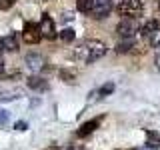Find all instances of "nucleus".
<instances>
[{
	"instance_id": "obj_1",
	"label": "nucleus",
	"mask_w": 160,
	"mask_h": 150,
	"mask_svg": "<svg viewBox=\"0 0 160 150\" xmlns=\"http://www.w3.org/2000/svg\"><path fill=\"white\" fill-rule=\"evenodd\" d=\"M106 54V44L100 42V40H84L82 44H78L72 52V58L74 60H80L84 64H90V62H96Z\"/></svg>"
},
{
	"instance_id": "obj_2",
	"label": "nucleus",
	"mask_w": 160,
	"mask_h": 150,
	"mask_svg": "<svg viewBox=\"0 0 160 150\" xmlns=\"http://www.w3.org/2000/svg\"><path fill=\"white\" fill-rule=\"evenodd\" d=\"M140 34L152 48H160V26L156 20H148L140 26Z\"/></svg>"
},
{
	"instance_id": "obj_3",
	"label": "nucleus",
	"mask_w": 160,
	"mask_h": 150,
	"mask_svg": "<svg viewBox=\"0 0 160 150\" xmlns=\"http://www.w3.org/2000/svg\"><path fill=\"white\" fill-rule=\"evenodd\" d=\"M116 8H118L120 16H126V18H138L144 12L142 0H120Z\"/></svg>"
},
{
	"instance_id": "obj_4",
	"label": "nucleus",
	"mask_w": 160,
	"mask_h": 150,
	"mask_svg": "<svg viewBox=\"0 0 160 150\" xmlns=\"http://www.w3.org/2000/svg\"><path fill=\"white\" fill-rule=\"evenodd\" d=\"M116 32L122 38H136V34L140 32V24L136 22V18H124L118 22Z\"/></svg>"
},
{
	"instance_id": "obj_5",
	"label": "nucleus",
	"mask_w": 160,
	"mask_h": 150,
	"mask_svg": "<svg viewBox=\"0 0 160 150\" xmlns=\"http://www.w3.org/2000/svg\"><path fill=\"white\" fill-rule=\"evenodd\" d=\"M112 8H114V0H92V10H90V14H92V18L102 20L112 12Z\"/></svg>"
},
{
	"instance_id": "obj_6",
	"label": "nucleus",
	"mask_w": 160,
	"mask_h": 150,
	"mask_svg": "<svg viewBox=\"0 0 160 150\" xmlns=\"http://www.w3.org/2000/svg\"><path fill=\"white\" fill-rule=\"evenodd\" d=\"M38 30H40V36L42 38H48V40H54L56 38V26H54V20L48 16V14H42V20L38 24Z\"/></svg>"
},
{
	"instance_id": "obj_7",
	"label": "nucleus",
	"mask_w": 160,
	"mask_h": 150,
	"mask_svg": "<svg viewBox=\"0 0 160 150\" xmlns=\"http://www.w3.org/2000/svg\"><path fill=\"white\" fill-rule=\"evenodd\" d=\"M22 38H24V42L26 44H36V42H40V30H38V26L34 22H26L24 24V28H22Z\"/></svg>"
},
{
	"instance_id": "obj_8",
	"label": "nucleus",
	"mask_w": 160,
	"mask_h": 150,
	"mask_svg": "<svg viewBox=\"0 0 160 150\" xmlns=\"http://www.w3.org/2000/svg\"><path fill=\"white\" fill-rule=\"evenodd\" d=\"M24 62H26V66L32 70V72H40V70L44 68V58L40 56V54H28V56L24 58Z\"/></svg>"
},
{
	"instance_id": "obj_9",
	"label": "nucleus",
	"mask_w": 160,
	"mask_h": 150,
	"mask_svg": "<svg viewBox=\"0 0 160 150\" xmlns=\"http://www.w3.org/2000/svg\"><path fill=\"white\" fill-rule=\"evenodd\" d=\"M98 124H100V118H94V120H90V122H84L82 126H80V130L76 132L78 138H84V136H88V134H92Z\"/></svg>"
},
{
	"instance_id": "obj_10",
	"label": "nucleus",
	"mask_w": 160,
	"mask_h": 150,
	"mask_svg": "<svg viewBox=\"0 0 160 150\" xmlns=\"http://www.w3.org/2000/svg\"><path fill=\"white\" fill-rule=\"evenodd\" d=\"M0 46H2V50H10V52H14V50H18V40H16L14 34H10V36L0 38Z\"/></svg>"
},
{
	"instance_id": "obj_11",
	"label": "nucleus",
	"mask_w": 160,
	"mask_h": 150,
	"mask_svg": "<svg viewBox=\"0 0 160 150\" xmlns=\"http://www.w3.org/2000/svg\"><path fill=\"white\" fill-rule=\"evenodd\" d=\"M26 84L32 90H46L48 88V82L44 78H40V76H30L28 80H26Z\"/></svg>"
},
{
	"instance_id": "obj_12",
	"label": "nucleus",
	"mask_w": 160,
	"mask_h": 150,
	"mask_svg": "<svg viewBox=\"0 0 160 150\" xmlns=\"http://www.w3.org/2000/svg\"><path fill=\"white\" fill-rule=\"evenodd\" d=\"M134 42H136L134 38H122V40H120V42L116 44V52H118V54H122V52H130V50L134 48Z\"/></svg>"
},
{
	"instance_id": "obj_13",
	"label": "nucleus",
	"mask_w": 160,
	"mask_h": 150,
	"mask_svg": "<svg viewBox=\"0 0 160 150\" xmlns=\"http://www.w3.org/2000/svg\"><path fill=\"white\" fill-rule=\"evenodd\" d=\"M146 146L150 150L160 146V132H152V130H148V132H146Z\"/></svg>"
},
{
	"instance_id": "obj_14",
	"label": "nucleus",
	"mask_w": 160,
	"mask_h": 150,
	"mask_svg": "<svg viewBox=\"0 0 160 150\" xmlns=\"http://www.w3.org/2000/svg\"><path fill=\"white\" fill-rule=\"evenodd\" d=\"M76 8L84 14H90V10H92V0H76Z\"/></svg>"
},
{
	"instance_id": "obj_15",
	"label": "nucleus",
	"mask_w": 160,
	"mask_h": 150,
	"mask_svg": "<svg viewBox=\"0 0 160 150\" xmlns=\"http://www.w3.org/2000/svg\"><path fill=\"white\" fill-rule=\"evenodd\" d=\"M112 92H114V84H104L96 94H98V98H102V96H108V94H112Z\"/></svg>"
},
{
	"instance_id": "obj_16",
	"label": "nucleus",
	"mask_w": 160,
	"mask_h": 150,
	"mask_svg": "<svg viewBox=\"0 0 160 150\" xmlns=\"http://www.w3.org/2000/svg\"><path fill=\"white\" fill-rule=\"evenodd\" d=\"M60 38H62L64 42H72V40H74V30L72 28L62 30V32H60Z\"/></svg>"
},
{
	"instance_id": "obj_17",
	"label": "nucleus",
	"mask_w": 160,
	"mask_h": 150,
	"mask_svg": "<svg viewBox=\"0 0 160 150\" xmlns=\"http://www.w3.org/2000/svg\"><path fill=\"white\" fill-rule=\"evenodd\" d=\"M16 0H0V10H8Z\"/></svg>"
},
{
	"instance_id": "obj_18",
	"label": "nucleus",
	"mask_w": 160,
	"mask_h": 150,
	"mask_svg": "<svg viewBox=\"0 0 160 150\" xmlns=\"http://www.w3.org/2000/svg\"><path fill=\"white\" fill-rule=\"evenodd\" d=\"M14 128H16V130H18V132H24V130H26V128H28V124H26V122H24V120H18V122H16V124H14Z\"/></svg>"
},
{
	"instance_id": "obj_19",
	"label": "nucleus",
	"mask_w": 160,
	"mask_h": 150,
	"mask_svg": "<svg viewBox=\"0 0 160 150\" xmlns=\"http://www.w3.org/2000/svg\"><path fill=\"white\" fill-rule=\"evenodd\" d=\"M6 122H8V112H6V110H2V108H0V126H4Z\"/></svg>"
},
{
	"instance_id": "obj_20",
	"label": "nucleus",
	"mask_w": 160,
	"mask_h": 150,
	"mask_svg": "<svg viewBox=\"0 0 160 150\" xmlns=\"http://www.w3.org/2000/svg\"><path fill=\"white\" fill-rule=\"evenodd\" d=\"M60 74H62V76L66 78V82H74V76H72V74H68L66 70H62V72H60Z\"/></svg>"
},
{
	"instance_id": "obj_21",
	"label": "nucleus",
	"mask_w": 160,
	"mask_h": 150,
	"mask_svg": "<svg viewBox=\"0 0 160 150\" xmlns=\"http://www.w3.org/2000/svg\"><path fill=\"white\" fill-rule=\"evenodd\" d=\"M156 68H158V70H160V52H158V54H156Z\"/></svg>"
},
{
	"instance_id": "obj_22",
	"label": "nucleus",
	"mask_w": 160,
	"mask_h": 150,
	"mask_svg": "<svg viewBox=\"0 0 160 150\" xmlns=\"http://www.w3.org/2000/svg\"><path fill=\"white\" fill-rule=\"evenodd\" d=\"M0 72H4V62L0 60Z\"/></svg>"
},
{
	"instance_id": "obj_23",
	"label": "nucleus",
	"mask_w": 160,
	"mask_h": 150,
	"mask_svg": "<svg viewBox=\"0 0 160 150\" xmlns=\"http://www.w3.org/2000/svg\"><path fill=\"white\" fill-rule=\"evenodd\" d=\"M48 150H58V148H48Z\"/></svg>"
},
{
	"instance_id": "obj_24",
	"label": "nucleus",
	"mask_w": 160,
	"mask_h": 150,
	"mask_svg": "<svg viewBox=\"0 0 160 150\" xmlns=\"http://www.w3.org/2000/svg\"><path fill=\"white\" fill-rule=\"evenodd\" d=\"M158 8H160V0H158Z\"/></svg>"
},
{
	"instance_id": "obj_25",
	"label": "nucleus",
	"mask_w": 160,
	"mask_h": 150,
	"mask_svg": "<svg viewBox=\"0 0 160 150\" xmlns=\"http://www.w3.org/2000/svg\"><path fill=\"white\" fill-rule=\"evenodd\" d=\"M0 52H2V46H0Z\"/></svg>"
},
{
	"instance_id": "obj_26",
	"label": "nucleus",
	"mask_w": 160,
	"mask_h": 150,
	"mask_svg": "<svg viewBox=\"0 0 160 150\" xmlns=\"http://www.w3.org/2000/svg\"><path fill=\"white\" fill-rule=\"evenodd\" d=\"M68 150H74V148H68Z\"/></svg>"
},
{
	"instance_id": "obj_27",
	"label": "nucleus",
	"mask_w": 160,
	"mask_h": 150,
	"mask_svg": "<svg viewBox=\"0 0 160 150\" xmlns=\"http://www.w3.org/2000/svg\"><path fill=\"white\" fill-rule=\"evenodd\" d=\"M144 150H150V148H144Z\"/></svg>"
}]
</instances>
